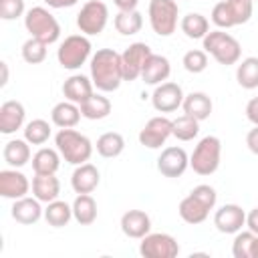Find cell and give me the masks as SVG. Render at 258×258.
<instances>
[{"instance_id":"cell-40","label":"cell","mask_w":258,"mask_h":258,"mask_svg":"<svg viewBox=\"0 0 258 258\" xmlns=\"http://www.w3.org/2000/svg\"><path fill=\"white\" fill-rule=\"evenodd\" d=\"M254 232H236V238L232 242V254L234 258H250V248H252V240H254Z\"/></svg>"},{"instance_id":"cell-38","label":"cell","mask_w":258,"mask_h":258,"mask_svg":"<svg viewBox=\"0 0 258 258\" xmlns=\"http://www.w3.org/2000/svg\"><path fill=\"white\" fill-rule=\"evenodd\" d=\"M183 69L191 75H198V73H204L206 67H208V52L206 50H200V48H194V50H187L183 54V60H181Z\"/></svg>"},{"instance_id":"cell-28","label":"cell","mask_w":258,"mask_h":258,"mask_svg":"<svg viewBox=\"0 0 258 258\" xmlns=\"http://www.w3.org/2000/svg\"><path fill=\"white\" fill-rule=\"evenodd\" d=\"M73 218L81 226H91L97 220V202L91 194H79L73 202Z\"/></svg>"},{"instance_id":"cell-7","label":"cell","mask_w":258,"mask_h":258,"mask_svg":"<svg viewBox=\"0 0 258 258\" xmlns=\"http://www.w3.org/2000/svg\"><path fill=\"white\" fill-rule=\"evenodd\" d=\"M149 24L157 36H171L177 28L179 6L175 0H151L149 2Z\"/></svg>"},{"instance_id":"cell-2","label":"cell","mask_w":258,"mask_h":258,"mask_svg":"<svg viewBox=\"0 0 258 258\" xmlns=\"http://www.w3.org/2000/svg\"><path fill=\"white\" fill-rule=\"evenodd\" d=\"M54 145L60 157L71 165L87 163L93 155V143L87 135L75 131L73 127H64L54 135Z\"/></svg>"},{"instance_id":"cell-4","label":"cell","mask_w":258,"mask_h":258,"mask_svg":"<svg viewBox=\"0 0 258 258\" xmlns=\"http://www.w3.org/2000/svg\"><path fill=\"white\" fill-rule=\"evenodd\" d=\"M220 157H222V141L216 135H206L198 141L189 157V167L198 175H212L220 167Z\"/></svg>"},{"instance_id":"cell-30","label":"cell","mask_w":258,"mask_h":258,"mask_svg":"<svg viewBox=\"0 0 258 258\" xmlns=\"http://www.w3.org/2000/svg\"><path fill=\"white\" fill-rule=\"evenodd\" d=\"M60 167V153L58 149L40 147L32 155V169L34 173H56Z\"/></svg>"},{"instance_id":"cell-21","label":"cell","mask_w":258,"mask_h":258,"mask_svg":"<svg viewBox=\"0 0 258 258\" xmlns=\"http://www.w3.org/2000/svg\"><path fill=\"white\" fill-rule=\"evenodd\" d=\"M93 81L85 75H71L64 83H62V95L67 101H73L77 105H81L83 101H87L93 95Z\"/></svg>"},{"instance_id":"cell-41","label":"cell","mask_w":258,"mask_h":258,"mask_svg":"<svg viewBox=\"0 0 258 258\" xmlns=\"http://www.w3.org/2000/svg\"><path fill=\"white\" fill-rule=\"evenodd\" d=\"M212 22L218 26V28H232L236 26L234 24V18H232V12L226 4V0L218 2L214 8H212Z\"/></svg>"},{"instance_id":"cell-6","label":"cell","mask_w":258,"mask_h":258,"mask_svg":"<svg viewBox=\"0 0 258 258\" xmlns=\"http://www.w3.org/2000/svg\"><path fill=\"white\" fill-rule=\"evenodd\" d=\"M91 48L93 46H91V40L87 38V34H71L60 42V46L56 50L58 64L67 71H77L89 60Z\"/></svg>"},{"instance_id":"cell-8","label":"cell","mask_w":258,"mask_h":258,"mask_svg":"<svg viewBox=\"0 0 258 258\" xmlns=\"http://www.w3.org/2000/svg\"><path fill=\"white\" fill-rule=\"evenodd\" d=\"M109 22V8L101 0H89L83 4V8L77 14V26L83 34L95 36L105 30Z\"/></svg>"},{"instance_id":"cell-3","label":"cell","mask_w":258,"mask_h":258,"mask_svg":"<svg viewBox=\"0 0 258 258\" xmlns=\"http://www.w3.org/2000/svg\"><path fill=\"white\" fill-rule=\"evenodd\" d=\"M202 44H204V50L216 58V62L226 64V67L236 64L240 60V56H242L240 42L232 34H228V32H224L220 28L218 30H210L202 38Z\"/></svg>"},{"instance_id":"cell-25","label":"cell","mask_w":258,"mask_h":258,"mask_svg":"<svg viewBox=\"0 0 258 258\" xmlns=\"http://www.w3.org/2000/svg\"><path fill=\"white\" fill-rule=\"evenodd\" d=\"M81 107L73 101H60L52 107L50 111V119L56 127L64 129V127H75L79 121H81Z\"/></svg>"},{"instance_id":"cell-26","label":"cell","mask_w":258,"mask_h":258,"mask_svg":"<svg viewBox=\"0 0 258 258\" xmlns=\"http://www.w3.org/2000/svg\"><path fill=\"white\" fill-rule=\"evenodd\" d=\"M30 143L26 139H10L4 149H2V157L10 167H22L30 161Z\"/></svg>"},{"instance_id":"cell-18","label":"cell","mask_w":258,"mask_h":258,"mask_svg":"<svg viewBox=\"0 0 258 258\" xmlns=\"http://www.w3.org/2000/svg\"><path fill=\"white\" fill-rule=\"evenodd\" d=\"M171 75V64L167 60V56L163 54H149V58L145 60L143 64V71H141V79L145 85H161L169 79Z\"/></svg>"},{"instance_id":"cell-17","label":"cell","mask_w":258,"mask_h":258,"mask_svg":"<svg viewBox=\"0 0 258 258\" xmlns=\"http://www.w3.org/2000/svg\"><path fill=\"white\" fill-rule=\"evenodd\" d=\"M121 232L127 238L141 240L151 232V218L143 210H129L121 216Z\"/></svg>"},{"instance_id":"cell-47","label":"cell","mask_w":258,"mask_h":258,"mask_svg":"<svg viewBox=\"0 0 258 258\" xmlns=\"http://www.w3.org/2000/svg\"><path fill=\"white\" fill-rule=\"evenodd\" d=\"M50 8H71V6H75L79 0H44Z\"/></svg>"},{"instance_id":"cell-19","label":"cell","mask_w":258,"mask_h":258,"mask_svg":"<svg viewBox=\"0 0 258 258\" xmlns=\"http://www.w3.org/2000/svg\"><path fill=\"white\" fill-rule=\"evenodd\" d=\"M12 218L22 224V226H30V224H36L42 216H44V210L40 208V200L36 198H20V200H14V206L10 210Z\"/></svg>"},{"instance_id":"cell-39","label":"cell","mask_w":258,"mask_h":258,"mask_svg":"<svg viewBox=\"0 0 258 258\" xmlns=\"http://www.w3.org/2000/svg\"><path fill=\"white\" fill-rule=\"evenodd\" d=\"M230 12H232V18H234V24H244L250 20L252 16V4L254 0H226Z\"/></svg>"},{"instance_id":"cell-34","label":"cell","mask_w":258,"mask_h":258,"mask_svg":"<svg viewBox=\"0 0 258 258\" xmlns=\"http://www.w3.org/2000/svg\"><path fill=\"white\" fill-rule=\"evenodd\" d=\"M73 218V206H69L67 202H60V200H54V202H48L46 208H44V220L52 226V228H62L71 222Z\"/></svg>"},{"instance_id":"cell-33","label":"cell","mask_w":258,"mask_h":258,"mask_svg":"<svg viewBox=\"0 0 258 258\" xmlns=\"http://www.w3.org/2000/svg\"><path fill=\"white\" fill-rule=\"evenodd\" d=\"M236 81L242 89H258V56H246L236 69Z\"/></svg>"},{"instance_id":"cell-43","label":"cell","mask_w":258,"mask_h":258,"mask_svg":"<svg viewBox=\"0 0 258 258\" xmlns=\"http://www.w3.org/2000/svg\"><path fill=\"white\" fill-rule=\"evenodd\" d=\"M246 117L252 125H258V97H254L246 103Z\"/></svg>"},{"instance_id":"cell-27","label":"cell","mask_w":258,"mask_h":258,"mask_svg":"<svg viewBox=\"0 0 258 258\" xmlns=\"http://www.w3.org/2000/svg\"><path fill=\"white\" fill-rule=\"evenodd\" d=\"M179 28L181 32L191 38V40H202L208 32H210V22L204 14L200 12H187L181 20H179Z\"/></svg>"},{"instance_id":"cell-32","label":"cell","mask_w":258,"mask_h":258,"mask_svg":"<svg viewBox=\"0 0 258 258\" xmlns=\"http://www.w3.org/2000/svg\"><path fill=\"white\" fill-rule=\"evenodd\" d=\"M123 149H125V139L117 131H107L97 139V153L101 157H107V159L119 157Z\"/></svg>"},{"instance_id":"cell-23","label":"cell","mask_w":258,"mask_h":258,"mask_svg":"<svg viewBox=\"0 0 258 258\" xmlns=\"http://www.w3.org/2000/svg\"><path fill=\"white\" fill-rule=\"evenodd\" d=\"M212 107H214L212 105V99L206 93H202V91H194V93L185 95L183 97V103H181L183 113L196 117L198 121L208 119L212 115Z\"/></svg>"},{"instance_id":"cell-42","label":"cell","mask_w":258,"mask_h":258,"mask_svg":"<svg viewBox=\"0 0 258 258\" xmlns=\"http://www.w3.org/2000/svg\"><path fill=\"white\" fill-rule=\"evenodd\" d=\"M24 14V0H0V18L16 20Z\"/></svg>"},{"instance_id":"cell-9","label":"cell","mask_w":258,"mask_h":258,"mask_svg":"<svg viewBox=\"0 0 258 258\" xmlns=\"http://www.w3.org/2000/svg\"><path fill=\"white\" fill-rule=\"evenodd\" d=\"M139 254L145 258H175L179 254V244L171 234L149 232L141 238Z\"/></svg>"},{"instance_id":"cell-46","label":"cell","mask_w":258,"mask_h":258,"mask_svg":"<svg viewBox=\"0 0 258 258\" xmlns=\"http://www.w3.org/2000/svg\"><path fill=\"white\" fill-rule=\"evenodd\" d=\"M119 10H137L139 0H113Z\"/></svg>"},{"instance_id":"cell-16","label":"cell","mask_w":258,"mask_h":258,"mask_svg":"<svg viewBox=\"0 0 258 258\" xmlns=\"http://www.w3.org/2000/svg\"><path fill=\"white\" fill-rule=\"evenodd\" d=\"M24 105L20 101H4L0 105V133L12 135L24 125Z\"/></svg>"},{"instance_id":"cell-11","label":"cell","mask_w":258,"mask_h":258,"mask_svg":"<svg viewBox=\"0 0 258 258\" xmlns=\"http://www.w3.org/2000/svg\"><path fill=\"white\" fill-rule=\"evenodd\" d=\"M151 48L145 42H133L129 44L123 54H121V67H123V79L125 81H135L141 77L143 64L149 58Z\"/></svg>"},{"instance_id":"cell-5","label":"cell","mask_w":258,"mask_h":258,"mask_svg":"<svg viewBox=\"0 0 258 258\" xmlns=\"http://www.w3.org/2000/svg\"><path fill=\"white\" fill-rule=\"evenodd\" d=\"M24 26L30 36L46 44H52L60 38V24L44 6H32L24 16Z\"/></svg>"},{"instance_id":"cell-29","label":"cell","mask_w":258,"mask_h":258,"mask_svg":"<svg viewBox=\"0 0 258 258\" xmlns=\"http://www.w3.org/2000/svg\"><path fill=\"white\" fill-rule=\"evenodd\" d=\"M81 115L85 119H91V121H99V119H105L109 113H111V101L99 93H93L87 101H83L81 105Z\"/></svg>"},{"instance_id":"cell-22","label":"cell","mask_w":258,"mask_h":258,"mask_svg":"<svg viewBox=\"0 0 258 258\" xmlns=\"http://www.w3.org/2000/svg\"><path fill=\"white\" fill-rule=\"evenodd\" d=\"M60 194V181L54 177V173H34L32 177V196L44 204L58 200Z\"/></svg>"},{"instance_id":"cell-35","label":"cell","mask_w":258,"mask_h":258,"mask_svg":"<svg viewBox=\"0 0 258 258\" xmlns=\"http://www.w3.org/2000/svg\"><path fill=\"white\" fill-rule=\"evenodd\" d=\"M200 133V121L191 115H181L177 119H173V137L179 141H191L194 137H198Z\"/></svg>"},{"instance_id":"cell-13","label":"cell","mask_w":258,"mask_h":258,"mask_svg":"<svg viewBox=\"0 0 258 258\" xmlns=\"http://www.w3.org/2000/svg\"><path fill=\"white\" fill-rule=\"evenodd\" d=\"M187 167H189V157L183 147L177 145L165 147L157 157V171L163 177H179L185 173Z\"/></svg>"},{"instance_id":"cell-14","label":"cell","mask_w":258,"mask_h":258,"mask_svg":"<svg viewBox=\"0 0 258 258\" xmlns=\"http://www.w3.org/2000/svg\"><path fill=\"white\" fill-rule=\"evenodd\" d=\"M214 226L222 234H236L246 226V212L238 204H226L214 214Z\"/></svg>"},{"instance_id":"cell-37","label":"cell","mask_w":258,"mask_h":258,"mask_svg":"<svg viewBox=\"0 0 258 258\" xmlns=\"http://www.w3.org/2000/svg\"><path fill=\"white\" fill-rule=\"evenodd\" d=\"M46 42L30 36L24 44H22V58L28 62V64H38L46 58Z\"/></svg>"},{"instance_id":"cell-31","label":"cell","mask_w":258,"mask_h":258,"mask_svg":"<svg viewBox=\"0 0 258 258\" xmlns=\"http://www.w3.org/2000/svg\"><path fill=\"white\" fill-rule=\"evenodd\" d=\"M113 24H115V30L123 36H131V34H137L143 26V16L139 10H119L113 18Z\"/></svg>"},{"instance_id":"cell-48","label":"cell","mask_w":258,"mask_h":258,"mask_svg":"<svg viewBox=\"0 0 258 258\" xmlns=\"http://www.w3.org/2000/svg\"><path fill=\"white\" fill-rule=\"evenodd\" d=\"M0 69H2V79H0V85L4 87L8 83V64L6 62H0Z\"/></svg>"},{"instance_id":"cell-45","label":"cell","mask_w":258,"mask_h":258,"mask_svg":"<svg viewBox=\"0 0 258 258\" xmlns=\"http://www.w3.org/2000/svg\"><path fill=\"white\" fill-rule=\"evenodd\" d=\"M246 226L250 232L258 234V208H252L248 214H246Z\"/></svg>"},{"instance_id":"cell-15","label":"cell","mask_w":258,"mask_h":258,"mask_svg":"<svg viewBox=\"0 0 258 258\" xmlns=\"http://www.w3.org/2000/svg\"><path fill=\"white\" fill-rule=\"evenodd\" d=\"M30 191V181L22 171L2 169L0 171V196L6 200H20Z\"/></svg>"},{"instance_id":"cell-10","label":"cell","mask_w":258,"mask_h":258,"mask_svg":"<svg viewBox=\"0 0 258 258\" xmlns=\"http://www.w3.org/2000/svg\"><path fill=\"white\" fill-rule=\"evenodd\" d=\"M173 133V121L159 115V117H151L145 127L139 131V143L147 149H159L167 137Z\"/></svg>"},{"instance_id":"cell-36","label":"cell","mask_w":258,"mask_h":258,"mask_svg":"<svg viewBox=\"0 0 258 258\" xmlns=\"http://www.w3.org/2000/svg\"><path fill=\"white\" fill-rule=\"evenodd\" d=\"M50 137V125L44 119H32L24 125V139L30 145H44Z\"/></svg>"},{"instance_id":"cell-24","label":"cell","mask_w":258,"mask_h":258,"mask_svg":"<svg viewBox=\"0 0 258 258\" xmlns=\"http://www.w3.org/2000/svg\"><path fill=\"white\" fill-rule=\"evenodd\" d=\"M177 212H179V218H181L183 222L196 226V224L206 222V218H208V214H210V208H208L202 200H198L196 196L189 194V196H185V198L179 202Z\"/></svg>"},{"instance_id":"cell-12","label":"cell","mask_w":258,"mask_h":258,"mask_svg":"<svg viewBox=\"0 0 258 258\" xmlns=\"http://www.w3.org/2000/svg\"><path fill=\"white\" fill-rule=\"evenodd\" d=\"M183 91L177 83H171V81H165L161 85L155 87L153 95H151V105L155 111L159 113H173L181 107L183 103Z\"/></svg>"},{"instance_id":"cell-49","label":"cell","mask_w":258,"mask_h":258,"mask_svg":"<svg viewBox=\"0 0 258 258\" xmlns=\"http://www.w3.org/2000/svg\"><path fill=\"white\" fill-rule=\"evenodd\" d=\"M250 258H258V234L252 240V248H250Z\"/></svg>"},{"instance_id":"cell-1","label":"cell","mask_w":258,"mask_h":258,"mask_svg":"<svg viewBox=\"0 0 258 258\" xmlns=\"http://www.w3.org/2000/svg\"><path fill=\"white\" fill-rule=\"evenodd\" d=\"M91 81L101 93H113L121 87L123 79V67H121V54L113 48H99L91 56Z\"/></svg>"},{"instance_id":"cell-44","label":"cell","mask_w":258,"mask_h":258,"mask_svg":"<svg viewBox=\"0 0 258 258\" xmlns=\"http://www.w3.org/2000/svg\"><path fill=\"white\" fill-rule=\"evenodd\" d=\"M246 145H248V149H250L254 155H258V125H254V129L248 131V135H246Z\"/></svg>"},{"instance_id":"cell-20","label":"cell","mask_w":258,"mask_h":258,"mask_svg":"<svg viewBox=\"0 0 258 258\" xmlns=\"http://www.w3.org/2000/svg\"><path fill=\"white\" fill-rule=\"evenodd\" d=\"M99 181H101V173L89 161L77 165V169L71 175V185H73V189L77 194H91V191H95Z\"/></svg>"}]
</instances>
